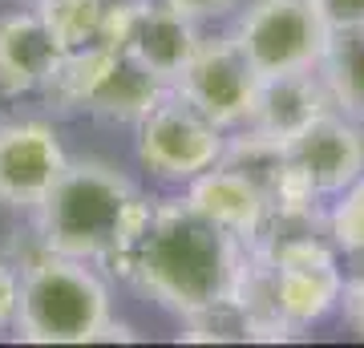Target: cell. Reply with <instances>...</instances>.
I'll return each instance as SVG.
<instances>
[{
    "mask_svg": "<svg viewBox=\"0 0 364 348\" xmlns=\"http://www.w3.org/2000/svg\"><path fill=\"white\" fill-rule=\"evenodd\" d=\"M324 231L340 255H364V174L328 199Z\"/></svg>",
    "mask_w": 364,
    "mask_h": 348,
    "instance_id": "ac0fdd59",
    "label": "cell"
},
{
    "mask_svg": "<svg viewBox=\"0 0 364 348\" xmlns=\"http://www.w3.org/2000/svg\"><path fill=\"white\" fill-rule=\"evenodd\" d=\"M198 41H203L198 21L182 16L166 0L162 4H154V0H109V9H105L102 45L126 49L134 61H142L166 85H174L182 65L198 49Z\"/></svg>",
    "mask_w": 364,
    "mask_h": 348,
    "instance_id": "9c48e42d",
    "label": "cell"
},
{
    "mask_svg": "<svg viewBox=\"0 0 364 348\" xmlns=\"http://www.w3.org/2000/svg\"><path fill=\"white\" fill-rule=\"evenodd\" d=\"M287 154L316 191L332 199L364 174V126L340 110H324L287 142Z\"/></svg>",
    "mask_w": 364,
    "mask_h": 348,
    "instance_id": "8fae6325",
    "label": "cell"
},
{
    "mask_svg": "<svg viewBox=\"0 0 364 348\" xmlns=\"http://www.w3.org/2000/svg\"><path fill=\"white\" fill-rule=\"evenodd\" d=\"M328 33L332 28L316 13L312 0H251L231 37L247 53L259 78H279L320 69Z\"/></svg>",
    "mask_w": 364,
    "mask_h": 348,
    "instance_id": "8992f818",
    "label": "cell"
},
{
    "mask_svg": "<svg viewBox=\"0 0 364 348\" xmlns=\"http://www.w3.org/2000/svg\"><path fill=\"white\" fill-rule=\"evenodd\" d=\"M239 255L243 243L198 215L186 199H162L150 206L130 247L109 263L142 296L174 316H191L231 296Z\"/></svg>",
    "mask_w": 364,
    "mask_h": 348,
    "instance_id": "6da1fadb",
    "label": "cell"
},
{
    "mask_svg": "<svg viewBox=\"0 0 364 348\" xmlns=\"http://www.w3.org/2000/svg\"><path fill=\"white\" fill-rule=\"evenodd\" d=\"M170 90L231 134L247 126L259 93V73L235 37H203Z\"/></svg>",
    "mask_w": 364,
    "mask_h": 348,
    "instance_id": "ba28073f",
    "label": "cell"
},
{
    "mask_svg": "<svg viewBox=\"0 0 364 348\" xmlns=\"http://www.w3.org/2000/svg\"><path fill=\"white\" fill-rule=\"evenodd\" d=\"M182 199L195 206L198 215H207L215 227H223L231 239H239L243 247L259 243L263 231H267V219H272L263 191L231 162H215L198 179H191Z\"/></svg>",
    "mask_w": 364,
    "mask_h": 348,
    "instance_id": "7c38bea8",
    "label": "cell"
},
{
    "mask_svg": "<svg viewBox=\"0 0 364 348\" xmlns=\"http://www.w3.org/2000/svg\"><path fill=\"white\" fill-rule=\"evenodd\" d=\"M69 158L49 122H9L0 126V203L37 211L53 182L65 174Z\"/></svg>",
    "mask_w": 364,
    "mask_h": 348,
    "instance_id": "30bf717a",
    "label": "cell"
},
{
    "mask_svg": "<svg viewBox=\"0 0 364 348\" xmlns=\"http://www.w3.org/2000/svg\"><path fill=\"white\" fill-rule=\"evenodd\" d=\"M170 9H178L182 16H191V21H210V16H223L231 13L239 0H166Z\"/></svg>",
    "mask_w": 364,
    "mask_h": 348,
    "instance_id": "603a6c76",
    "label": "cell"
},
{
    "mask_svg": "<svg viewBox=\"0 0 364 348\" xmlns=\"http://www.w3.org/2000/svg\"><path fill=\"white\" fill-rule=\"evenodd\" d=\"M324 110H332V97H328L320 69L259 78V93H255V105H251V117L243 130H255V134L275 138V142H291Z\"/></svg>",
    "mask_w": 364,
    "mask_h": 348,
    "instance_id": "4fadbf2b",
    "label": "cell"
},
{
    "mask_svg": "<svg viewBox=\"0 0 364 348\" xmlns=\"http://www.w3.org/2000/svg\"><path fill=\"white\" fill-rule=\"evenodd\" d=\"M235 308L247 316L251 340H296V328L284 320L279 312V275H275L272 255L263 251L259 243L243 247L239 255V268H235V284L231 296H227Z\"/></svg>",
    "mask_w": 364,
    "mask_h": 348,
    "instance_id": "9a60e30c",
    "label": "cell"
},
{
    "mask_svg": "<svg viewBox=\"0 0 364 348\" xmlns=\"http://www.w3.org/2000/svg\"><path fill=\"white\" fill-rule=\"evenodd\" d=\"M320 78L328 85L332 110L348 114L364 126V28L328 33V49L320 57Z\"/></svg>",
    "mask_w": 364,
    "mask_h": 348,
    "instance_id": "2e32d148",
    "label": "cell"
},
{
    "mask_svg": "<svg viewBox=\"0 0 364 348\" xmlns=\"http://www.w3.org/2000/svg\"><path fill=\"white\" fill-rule=\"evenodd\" d=\"M150 199L122 170L105 162H69L53 182L45 203L37 206L41 247L69 259H109L122 255L130 239L142 231Z\"/></svg>",
    "mask_w": 364,
    "mask_h": 348,
    "instance_id": "7a4b0ae2",
    "label": "cell"
},
{
    "mask_svg": "<svg viewBox=\"0 0 364 348\" xmlns=\"http://www.w3.org/2000/svg\"><path fill=\"white\" fill-rule=\"evenodd\" d=\"M13 332L28 344H93V340H134L126 324L109 316V292L85 268V259L57 255L41 247L25 263Z\"/></svg>",
    "mask_w": 364,
    "mask_h": 348,
    "instance_id": "3957f363",
    "label": "cell"
},
{
    "mask_svg": "<svg viewBox=\"0 0 364 348\" xmlns=\"http://www.w3.org/2000/svg\"><path fill=\"white\" fill-rule=\"evenodd\" d=\"M312 4L332 33L336 28H364V0H312Z\"/></svg>",
    "mask_w": 364,
    "mask_h": 348,
    "instance_id": "ffe728a7",
    "label": "cell"
},
{
    "mask_svg": "<svg viewBox=\"0 0 364 348\" xmlns=\"http://www.w3.org/2000/svg\"><path fill=\"white\" fill-rule=\"evenodd\" d=\"M340 312L352 324V332L364 336V275H348L344 292H340Z\"/></svg>",
    "mask_w": 364,
    "mask_h": 348,
    "instance_id": "44dd1931",
    "label": "cell"
},
{
    "mask_svg": "<svg viewBox=\"0 0 364 348\" xmlns=\"http://www.w3.org/2000/svg\"><path fill=\"white\" fill-rule=\"evenodd\" d=\"M182 340L186 344H227V340H251V328L247 316L231 300H219V304L182 316Z\"/></svg>",
    "mask_w": 364,
    "mask_h": 348,
    "instance_id": "d6986e66",
    "label": "cell"
},
{
    "mask_svg": "<svg viewBox=\"0 0 364 348\" xmlns=\"http://www.w3.org/2000/svg\"><path fill=\"white\" fill-rule=\"evenodd\" d=\"M16 300H21V275L0 259V332H4V328H13Z\"/></svg>",
    "mask_w": 364,
    "mask_h": 348,
    "instance_id": "7402d4cb",
    "label": "cell"
},
{
    "mask_svg": "<svg viewBox=\"0 0 364 348\" xmlns=\"http://www.w3.org/2000/svg\"><path fill=\"white\" fill-rule=\"evenodd\" d=\"M259 247L275 263L279 312L296 332L316 328L340 308L344 271H340V251L324 227H267Z\"/></svg>",
    "mask_w": 364,
    "mask_h": 348,
    "instance_id": "5b68a950",
    "label": "cell"
},
{
    "mask_svg": "<svg viewBox=\"0 0 364 348\" xmlns=\"http://www.w3.org/2000/svg\"><path fill=\"white\" fill-rule=\"evenodd\" d=\"M105 9H109V0H37L41 21L49 25V33L61 41L65 53L102 45Z\"/></svg>",
    "mask_w": 364,
    "mask_h": 348,
    "instance_id": "e0dca14e",
    "label": "cell"
},
{
    "mask_svg": "<svg viewBox=\"0 0 364 348\" xmlns=\"http://www.w3.org/2000/svg\"><path fill=\"white\" fill-rule=\"evenodd\" d=\"M65 49L49 33L41 13H9L0 16V93L21 97L41 90L61 65Z\"/></svg>",
    "mask_w": 364,
    "mask_h": 348,
    "instance_id": "5bb4252c",
    "label": "cell"
},
{
    "mask_svg": "<svg viewBox=\"0 0 364 348\" xmlns=\"http://www.w3.org/2000/svg\"><path fill=\"white\" fill-rule=\"evenodd\" d=\"M223 150H227V130L198 114L174 90L138 122V162L162 182L186 186L203 170L223 162Z\"/></svg>",
    "mask_w": 364,
    "mask_h": 348,
    "instance_id": "52a82bcc",
    "label": "cell"
},
{
    "mask_svg": "<svg viewBox=\"0 0 364 348\" xmlns=\"http://www.w3.org/2000/svg\"><path fill=\"white\" fill-rule=\"evenodd\" d=\"M41 93L57 110H81L93 117L138 126L170 93V85L154 78L142 61H134L126 49L93 45V49L65 53L53 78L41 85Z\"/></svg>",
    "mask_w": 364,
    "mask_h": 348,
    "instance_id": "277c9868",
    "label": "cell"
}]
</instances>
